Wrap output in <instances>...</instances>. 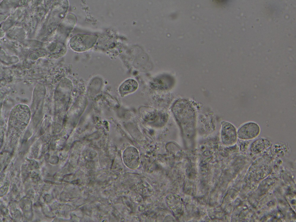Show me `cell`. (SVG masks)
<instances>
[{
    "instance_id": "6da1fadb",
    "label": "cell",
    "mask_w": 296,
    "mask_h": 222,
    "mask_svg": "<svg viewBox=\"0 0 296 222\" xmlns=\"http://www.w3.org/2000/svg\"><path fill=\"white\" fill-rule=\"evenodd\" d=\"M97 37L93 35L80 34L75 35L70 40V44L73 50L78 52L88 50L94 45Z\"/></svg>"
},
{
    "instance_id": "7a4b0ae2",
    "label": "cell",
    "mask_w": 296,
    "mask_h": 222,
    "mask_svg": "<svg viewBox=\"0 0 296 222\" xmlns=\"http://www.w3.org/2000/svg\"><path fill=\"white\" fill-rule=\"evenodd\" d=\"M260 128L258 125L253 122L244 123L238 128L237 132L238 138L243 140L254 139L260 133Z\"/></svg>"
},
{
    "instance_id": "3957f363",
    "label": "cell",
    "mask_w": 296,
    "mask_h": 222,
    "mask_svg": "<svg viewBox=\"0 0 296 222\" xmlns=\"http://www.w3.org/2000/svg\"><path fill=\"white\" fill-rule=\"evenodd\" d=\"M222 141L224 144L230 146L234 144L237 139V134L235 127L231 123L225 122L223 125L221 133Z\"/></svg>"
},
{
    "instance_id": "277c9868",
    "label": "cell",
    "mask_w": 296,
    "mask_h": 222,
    "mask_svg": "<svg viewBox=\"0 0 296 222\" xmlns=\"http://www.w3.org/2000/svg\"><path fill=\"white\" fill-rule=\"evenodd\" d=\"M123 159L126 165L131 169H135L139 166L140 158L138 150L133 147H129L125 151Z\"/></svg>"
},
{
    "instance_id": "5b68a950",
    "label": "cell",
    "mask_w": 296,
    "mask_h": 222,
    "mask_svg": "<svg viewBox=\"0 0 296 222\" xmlns=\"http://www.w3.org/2000/svg\"><path fill=\"white\" fill-rule=\"evenodd\" d=\"M172 78L168 75H163L154 79L151 84L156 89L165 90L169 89L172 85Z\"/></svg>"
},
{
    "instance_id": "8992f818",
    "label": "cell",
    "mask_w": 296,
    "mask_h": 222,
    "mask_svg": "<svg viewBox=\"0 0 296 222\" xmlns=\"http://www.w3.org/2000/svg\"><path fill=\"white\" fill-rule=\"evenodd\" d=\"M138 87L137 82L133 79H129L123 82L120 86L119 92L123 96L135 91Z\"/></svg>"
}]
</instances>
